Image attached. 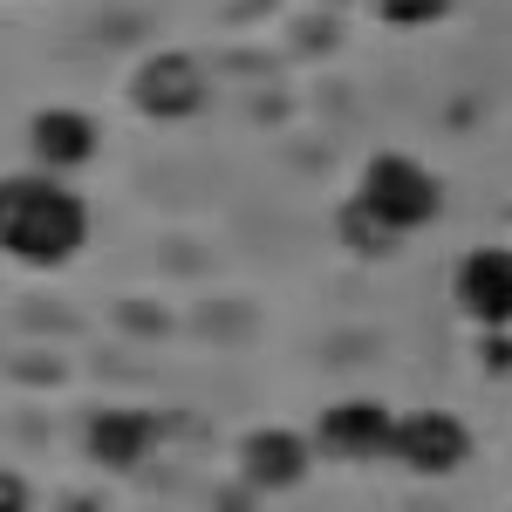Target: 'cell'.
I'll list each match as a JSON object with an SVG mask.
<instances>
[{
    "label": "cell",
    "instance_id": "6da1fadb",
    "mask_svg": "<svg viewBox=\"0 0 512 512\" xmlns=\"http://www.w3.org/2000/svg\"><path fill=\"white\" fill-rule=\"evenodd\" d=\"M89 246V205L69 178L14 171L0 178V253L21 267H69Z\"/></svg>",
    "mask_w": 512,
    "mask_h": 512
},
{
    "label": "cell",
    "instance_id": "7a4b0ae2",
    "mask_svg": "<svg viewBox=\"0 0 512 512\" xmlns=\"http://www.w3.org/2000/svg\"><path fill=\"white\" fill-rule=\"evenodd\" d=\"M355 205H362V212L403 246V239H417L437 219L444 185L431 178V164H424V158H410V151H376V158L362 164V178H355Z\"/></svg>",
    "mask_w": 512,
    "mask_h": 512
},
{
    "label": "cell",
    "instance_id": "52a82bcc",
    "mask_svg": "<svg viewBox=\"0 0 512 512\" xmlns=\"http://www.w3.org/2000/svg\"><path fill=\"white\" fill-rule=\"evenodd\" d=\"M164 451V417L158 410H137V403H117V410H96L89 417V458L103 465V472H144L151 458Z\"/></svg>",
    "mask_w": 512,
    "mask_h": 512
},
{
    "label": "cell",
    "instance_id": "30bf717a",
    "mask_svg": "<svg viewBox=\"0 0 512 512\" xmlns=\"http://www.w3.org/2000/svg\"><path fill=\"white\" fill-rule=\"evenodd\" d=\"M335 233H342V246H355V253H396V239L383 233V226H376V219H369L355 198L335 212Z\"/></svg>",
    "mask_w": 512,
    "mask_h": 512
},
{
    "label": "cell",
    "instance_id": "3957f363",
    "mask_svg": "<svg viewBox=\"0 0 512 512\" xmlns=\"http://www.w3.org/2000/svg\"><path fill=\"white\" fill-rule=\"evenodd\" d=\"M315 458L328 465H383L396 451V410L376 396H342L315 417Z\"/></svg>",
    "mask_w": 512,
    "mask_h": 512
},
{
    "label": "cell",
    "instance_id": "ba28073f",
    "mask_svg": "<svg viewBox=\"0 0 512 512\" xmlns=\"http://www.w3.org/2000/svg\"><path fill=\"white\" fill-rule=\"evenodd\" d=\"M96 144H103L96 117H89V110H69V103H48V110H35V123H28V158H35V171H48V178H76L82 164L96 158Z\"/></svg>",
    "mask_w": 512,
    "mask_h": 512
},
{
    "label": "cell",
    "instance_id": "5b68a950",
    "mask_svg": "<svg viewBox=\"0 0 512 512\" xmlns=\"http://www.w3.org/2000/svg\"><path fill=\"white\" fill-rule=\"evenodd\" d=\"M130 110L151 123H185L205 110V69H198V55L185 48H158V55H144L137 62V76H130Z\"/></svg>",
    "mask_w": 512,
    "mask_h": 512
},
{
    "label": "cell",
    "instance_id": "8992f818",
    "mask_svg": "<svg viewBox=\"0 0 512 512\" xmlns=\"http://www.w3.org/2000/svg\"><path fill=\"white\" fill-rule=\"evenodd\" d=\"M315 472V437L308 431H287V424H260V431L239 437V478L253 492H301Z\"/></svg>",
    "mask_w": 512,
    "mask_h": 512
},
{
    "label": "cell",
    "instance_id": "7c38bea8",
    "mask_svg": "<svg viewBox=\"0 0 512 512\" xmlns=\"http://www.w3.org/2000/svg\"><path fill=\"white\" fill-rule=\"evenodd\" d=\"M0 512H35V492L21 472H0Z\"/></svg>",
    "mask_w": 512,
    "mask_h": 512
},
{
    "label": "cell",
    "instance_id": "277c9868",
    "mask_svg": "<svg viewBox=\"0 0 512 512\" xmlns=\"http://www.w3.org/2000/svg\"><path fill=\"white\" fill-rule=\"evenodd\" d=\"M403 472L417 478H451L472 465V424L458 410H396V451Z\"/></svg>",
    "mask_w": 512,
    "mask_h": 512
},
{
    "label": "cell",
    "instance_id": "8fae6325",
    "mask_svg": "<svg viewBox=\"0 0 512 512\" xmlns=\"http://www.w3.org/2000/svg\"><path fill=\"white\" fill-rule=\"evenodd\" d=\"M376 14L390 21V28H431L451 14V0H376Z\"/></svg>",
    "mask_w": 512,
    "mask_h": 512
},
{
    "label": "cell",
    "instance_id": "9c48e42d",
    "mask_svg": "<svg viewBox=\"0 0 512 512\" xmlns=\"http://www.w3.org/2000/svg\"><path fill=\"white\" fill-rule=\"evenodd\" d=\"M451 294L478 328H512V246H472L451 274Z\"/></svg>",
    "mask_w": 512,
    "mask_h": 512
}]
</instances>
